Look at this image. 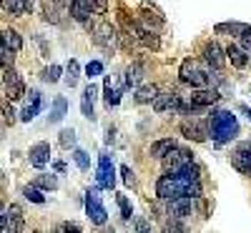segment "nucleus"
Wrapping results in <instances>:
<instances>
[{
    "label": "nucleus",
    "instance_id": "nucleus-40",
    "mask_svg": "<svg viewBox=\"0 0 251 233\" xmlns=\"http://www.w3.org/2000/svg\"><path fill=\"white\" fill-rule=\"evenodd\" d=\"M58 231H80V226H75V223H60Z\"/></svg>",
    "mask_w": 251,
    "mask_h": 233
},
{
    "label": "nucleus",
    "instance_id": "nucleus-16",
    "mask_svg": "<svg viewBox=\"0 0 251 233\" xmlns=\"http://www.w3.org/2000/svg\"><path fill=\"white\" fill-rule=\"evenodd\" d=\"M226 58L231 60V66H234V68H246V63H249L246 50L239 48V46H228V48H226Z\"/></svg>",
    "mask_w": 251,
    "mask_h": 233
},
{
    "label": "nucleus",
    "instance_id": "nucleus-25",
    "mask_svg": "<svg viewBox=\"0 0 251 233\" xmlns=\"http://www.w3.org/2000/svg\"><path fill=\"white\" fill-rule=\"evenodd\" d=\"M35 186H38V188H46V190H55V188H58V178L43 173V176H38V178H35Z\"/></svg>",
    "mask_w": 251,
    "mask_h": 233
},
{
    "label": "nucleus",
    "instance_id": "nucleus-2",
    "mask_svg": "<svg viewBox=\"0 0 251 233\" xmlns=\"http://www.w3.org/2000/svg\"><path fill=\"white\" fill-rule=\"evenodd\" d=\"M208 133H211V138L216 143H226L231 140L236 133H239V123H236V116L231 111H219L211 116V120H208Z\"/></svg>",
    "mask_w": 251,
    "mask_h": 233
},
{
    "label": "nucleus",
    "instance_id": "nucleus-18",
    "mask_svg": "<svg viewBox=\"0 0 251 233\" xmlns=\"http://www.w3.org/2000/svg\"><path fill=\"white\" fill-rule=\"evenodd\" d=\"M174 145H176V140H174V138H163V140H156V143L151 145V156L163 161L166 156H169V151H171Z\"/></svg>",
    "mask_w": 251,
    "mask_h": 233
},
{
    "label": "nucleus",
    "instance_id": "nucleus-38",
    "mask_svg": "<svg viewBox=\"0 0 251 233\" xmlns=\"http://www.w3.org/2000/svg\"><path fill=\"white\" fill-rule=\"evenodd\" d=\"M121 176H123V181L128 183V186L133 183V173H131V168H128V165H123V168H121Z\"/></svg>",
    "mask_w": 251,
    "mask_h": 233
},
{
    "label": "nucleus",
    "instance_id": "nucleus-23",
    "mask_svg": "<svg viewBox=\"0 0 251 233\" xmlns=\"http://www.w3.org/2000/svg\"><path fill=\"white\" fill-rule=\"evenodd\" d=\"M156 95H158V88H156V86H143V88H138V93H136V103H153Z\"/></svg>",
    "mask_w": 251,
    "mask_h": 233
},
{
    "label": "nucleus",
    "instance_id": "nucleus-15",
    "mask_svg": "<svg viewBox=\"0 0 251 233\" xmlns=\"http://www.w3.org/2000/svg\"><path fill=\"white\" fill-rule=\"evenodd\" d=\"M219 100V93L211 88V91H208V88H199L196 93H191V103L196 105V108H206V105H214Z\"/></svg>",
    "mask_w": 251,
    "mask_h": 233
},
{
    "label": "nucleus",
    "instance_id": "nucleus-19",
    "mask_svg": "<svg viewBox=\"0 0 251 233\" xmlns=\"http://www.w3.org/2000/svg\"><path fill=\"white\" fill-rule=\"evenodd\" d=\"M93 95H96V88H93V86H88V88H86V93H83V103H80L83 116L91 118V120H93Z\"/></svg>",
    "mask_w": 251,
    "mask_h": 233
},
{
    "label": "nucleus",
    "instance_id": "nucleus-10",
    "mask_svg": "<svg viewBox=\"0 0 251 233\" xmlns=\"http://www.w3.org/2000/svg\"><path fill=\"white\" fill-rule=\"evenodd\" d=\"M181 95L178 93H158L156 98H153V111L156 113H163V111H176L178 113V108H181Z\"/></svg>",
    "mask_w": 251,
    "mask_h": 233
},
{
    "label": "nucleus",
    "instance_id": "nucleus-12",
    "mask_svg": "<svg viewBox=\"0 0 251 233\" xmlns=\"http://www.w3.org/2000/svg\"><path fill=\"white\" fill-rule=\"evenodd\" d=\"M116 178H113V165L108 161V156L98 158V188H113Z\"/></svg>",
    "mask_w": 251,
    "mask_h": 233
},
{
    "label": "nucleus",
    "instance_id": "nucleus-32",
    "mask_svg": "<svg viewBox=\"0 0 251 233\" xmlns=\"http://www.w3.org/2000/svg\"><path fill=\"white\" fill-rule=\"evenodd\" d=\"M40 78H43L46 83H55V80L60 78V68H58V66H50V68L43 70V75H40Z\"/></svg>",
    "mask_w": 251,
    "mask_h": 233
},
{
    "label": "nucleus",
    "instance_id": "nucleus-5",
    "mask_svg": "<svg viewBox=\"0 0 251 233\" xmlns=\"http://www.w3.org/2000/svg\"><path fill=\"white\" fill-rule=\"evenodd\" d=\"M86 210H88V218L96 223V226H103L106 223V208H103V203H100V198H98V190L93 188V190H88L86 193Z\"/></svg>",
    "mask_w": 251,
    "mask_h": 233
},
{
    "label": "nucleus",
    "instance_id": "nucleus-4",
    "mask_svg": "<svg viewBox=\"0 0 251 233\" xmlns=\"http://www.w3.org/2000/svg\"><path fill=\"white\" fill-rule=\"evenodd\" d=\"M91 33H93V43L98 48H103L106 53H113L118 48V38L121 35H116V28L111 23H96L91 28Z\"/></svg>",
    "mask_w": 251,
    "mask_h": 233
},
{
    "label": "nucleus",
    "instance_id": "nucleus-45",
    "mask_svg": "<svg viewBox=\"0 0 251 233\" xmlns=\"http://www.w3.org/2000/svg\"><path fill=\"white\" fill-rule=\"evenodd\" d=\"M55 3H58V5H60V3H71V0H55Z\"/></svg>",
    "mask_w": 251,
    "mask_h": 233
},
{
    "label": "nucleus",
    "instance_id": "nucleus-41",
    "mask_svg": "<svg viewBox=\"0 0 251 233\" xmlns=\"http://www.w3.org/2000/svg\"><path fill=\"white\" fill-rule=\"evenodd\" d=\"M15 113H13V108H5V123H13L15 118H13Z\"/></svg>",
    "mask_w": 251,
    "mask_h": 233
},
{
    "label": "nucleus",
    "instance_id": "nucleus-28",
    "mask_svg": "<svg viewBox=\"0 0 251 233\" xmlns=\"http://www.w3.org/2000/svg\"><path fill=\"white\" fill-rule=\"evenodd\" d=\"M141 73H143V70H141V66H133V68L126 70V86H128V88H131V86H136V83L141 80Z\"/></svg>",
    "mask_w": 251,
    "mask_h": 233
},
{
    "label": "nucleus",
    "instance_id": "nucleus-11",
    "mask_svg": "<svg viewBox=\"0 0 251 233\" xmlns=\"http://www.w3.org/2000/svg\"><path fill=\"white\" fill-rule=\"evenodd\" d=\"M181 133H183L188 140H196V143H203L208 136H211L206 125H201V123H196V120H191V123L183 120V123H181Z\"/></svg>",
    "mask_w": 251,
    "mask_h": 233
},
{
    "label": "nucleus",
    "instance_id": "nucleus-26",
    "mask_svg": "<svg viewBox=\"0 0 251 233\" xmlns=\"http://www.w3.org/2000/svg\"><path fill=\"white\" fill-rule=\"evenodd\" d=\"M23 196H25L28 201H33V203H43V201H46V198H43V193L38 190V186H35V183L23 188Z\"/></svg>",
    "mask_w": 251,
    "mask_h": 233
},
{
    "label": "nucleus",
    "instance_id": "nucleus-21",
    "mask_svg": "<svg viewBox=\"0 0 251 233\" xmlns=\"http://www.w3.org/2000/svg\"><path fill=\"white\" fill-rule=\"evenodd\" d=\"M251 28L249 25H244V23H219L216 25V33H231V35H244V33H249Z\"/></svg>",
    "mask_w": 251,
    "mask_h": 233
},
{
    "label": "nucleus",
    "instance_id": "nucleus-1",
    "mask_svg": "<svg viewBox=\"0 0 251 233\" xmlns=\"http://www.w3.org/2000/svg\"><path fill=\"white\" fill-rule=\"evenodd\" d=\"M156 196L161 201H174V198H201V183L199 181H186L166 171L156 183Z\"/></svg>",
    "mask_w": 251,
    "mask_h": 233
},
{
    "label": "nucleus",
    "instance_id": "nucleus-7",
    "mask_svg": "<svg viewBox=\"0 0 251 233\" xmlns=\"http://www.w3.org/2000/svg\"><path fill=\"white\" fill-rule=\"evenodd\" d=\"M3 86H5V95H8L10 100L23 98V93H25L23 80H20V75H18L13 68H3Z\"/></svg>",
    "mask_w": 251,
    "mask_h": 233
},
{
    "label": "nucleus",
    "instance_id": "nucleus-43",
    "mask_svg": "<svg viewBox=\"0 0 251 233\" xmlns=\"http://www.w3.org/2000/svg\"><path fill=\"white\" fill-rule=\"evenodd\" d=\"M25 3V10H33V5H35V0H23Z\"/></svg>",
    "mask_w": 251,
    "mask_h": 233
},
{
    "label": "nucleus",
    "instance_id": "nucleus-17",
    "mask_svg": "<svg viewBox=\"0 0 251 233\" xmlns=\"http://www.w3.org/2000/svg\"><path fill=\"white\" fill-rule=\"evenodd\" d=\"M40 105H43V100H40V93L38 91H30V103L23 108V120H33L35 116H38V111H40Z\"/></svg>",
    "mask_w": 251,
    "mask_h": 233
},
{
    "label": "nucleus",
    "instance_id": "nucleus-44",
    "mask_svg": "<svg viewBox=\"0 0 251 233\" xmlns=\"http://www.w3.org/2000/svg\"><path fill=\"white\" fill-rule=\"evenodd\" d=\"M241 111H244V113H246V116L251 118V108H246V105H241Z\"/></svg>",
    "mask_w": 251,
    "mask_h": 233
},
{
    "label": "nucleus",
    "instance_id": "nucleus-34",
    "mask_svg": "<svg viewBox=\"0 0 251 233\" xmlns=\"http://www.w3.org/2000/svg\"><path fill=\"white\" fill-rule=\"evenodd\" d=\"M86 73H88V78H96V75H100V73H103V63H100V60H93V63H88V66H86Z\"/></svg>",
    "mask_w": 251,
    "mask_h": 233
},
{
    "label": "nucleus",
    "instance_id": "nucleus-8",
    "mask_svg": "<svg viewBox=\"0 0 251 233\" xmlns=\"http://www.w3.org/2000/svg\"><path fill=\"white\" fill-rule=\"evenodd\" d=\"M231 163H234L236 171H241V173L251 176V140L239 143V148H236L234 156H231Z\"/></svg>",
    "mask_w": 251,
    "mask_h": 233
},
{
    "label": "nucleus",
    "instance_id": "nucleus-29",
    "mask_svg": "<svg viewBox=\"0 0 251 233\" xmlns=\"http://www.w3.org/2000/svg\"><path fill=\"white\" fill-rule=\"evenodd\" d=\"M13 53H15V50L3 40V50H0V60H3V68H13Z\"/></svg>",
    "mask_w": 251,
    "mask_h": 233
},
{
    "label": "nucleus",
    "instance_id": "nucleus-30",
    "mask_svg": "<svg viewBox=\"0 0 251 233\" xmlns=\"http://www.w3.org/2000/svg\"><path fill=\"white\" fill-rule=\"evenodd\" d=\"M83 5H86L88 10H93V13H106V0H80Z\"/></svg>",
    "mask_w": 251,
    "mask_h": 233
},
{
    "label": "nucleus",
    "instance_id": "nucleus-22",
    "mask_svg": "<svg viewBox=\"0 0 251 233\" xmlns=\"http://www.w3.org/2000/svg\"><path fill=\"white\" fill-rule=\"evenodd\" d=\"M3 10L10 13L13 18H20L25 13V3H23V0H3Z\"/></svg>",
    "mask_w": 251,
    "mask_h": 233
},
{
    "label": "nucleus",
    "instance_id": "nucleus-37",
    "mask_svg": "<svg viewBox=\"0 0 251 233\" xmlns=\"http://www.w3.org/2000/svg\"><path fill=\"white\" fill-rule=\"evenodd\" d=\"M46 20H48V23H60V18H58V13H55V8H50V5H46Z\"/></svg>",
    "mask_w": 251,
    "mask_h": 233
},
{
    "label": "nucleus",
    "instance_id": "nucleus-36",
    "mask_svg": "<svg viewBox=\"0 0 251 233\" xmlns=\"http://www.w3.org/2000/svg\"><path fill=\"white\" fill-rule=\"evenodd\" d=\"M73 158H75V163H78L80 171H88V165H91V163H88V156H86V153H83V151H75Z\"/></svg>",
    "mask_w": 251,
    "mask_h": 233
},
{
    "label": "nucleus",
    "instance_id": "nucleus-27",
    "mask_svg": "<svg viewBox=\"0 0 251 233\" xmlns=\"http://www.w3.org/2000/svg\"><path fill=\"white\" fill-rule=\"evenodd\" d=\"M118 100H121V93L111 88V78H106V105L113 108V105H118Z\"/></svg>",
    "mask_w": 251,
    "mask_h": 233
},
{
    "label": "nucleus",
    "instance_id": "nucleus-6",
    "mask_svg": "<svg viewBox=\"0 0 251 233\" xmlns=\"http://www.w3.org/2000/svg\"><path fill=\"white\" fill-rule=\"evenodd\" d=\"M196 201H199V198H174V201H169V208H166V213H169V218H178V221L191 218Z\"/></svg>",
    "mask_w": 251,
    "mask_h": 233
},
{
    "label": "nucleus",
    "instance_id": "nucleus-9",
    "mask_svg": "<svg viewBox=\"0 0 251 233\" xmlns=\"http://www.w3.org/2000/svg\"><path fill=\"white\" fill-rule=\"evenodd\" d=\"M191 161H194V153L191 151L174 145L171 151H169V156L163 158V168H166V171H176V168H181L183 163H191Z\"/></svg>",
    "mask_w": 251,
    "mask_h": 233
},
{
    "label": "nucleus",
    "instance_id": "nucleus-14",
    "mask_svg": "<svg viewBox=\"0 0 251 233\" xmlns=\"http://www.w3.org/2000/svg\"><path fill=\"white\" fill-rule=\"evenodd\" d=\"M30 165L33 168H43L46 163H48V158H50V145L48 143H35L33 148H30Z\"/></svg>",
    "mask_w": 251,
    "mask_h": 233
},
{
    "label": "nucleus",
    "instance_id": "nucleus-13",
    "mask_svg": "<svg viewBox=\"0 0 251 233\" xmlns=\"http://www.w3.org/2000/svg\"><path fill=\"white\" fill-rule=\"evenodd\" d=\"M203 60H206L214 70H221L224 63H226V55H224V50H221L216 43H208V46L203 48Z\"/></svg>",
    "mask_w": 251,
    "mask_h": 233
},
{
    "label": "nucleus",
    "instance_id": "nucleus-35",
    "mask_svg": "<svg viewBox=\"0 0 251 233\" xmlns=\"http://www.w3.org/2000/svg\"><path fill=\"white\" fill-rule=\"evenodd\" d=\"M75 143V133L73 131H60V145L63 148H71Z\"/></svg>",
    "mask_w": 251,
    "mask_h": 233
},
{
    "label": "nucleus",
    "instance_id": "nucleus-24",
    "mask_svg": "<svg viewBox=\"0 0 251 233\" xmlns=\"http://www.w3.org/2000/svg\"><path fill=\"white\" fill-rule=\"evenodd\" d=\"M3 40H5V43L18 53L20 48H23V40H20V35H18V30H10V28H5L3 30Z\"/></svg>",
    "mask_w": 251,
    "mask_h": 233
},
{
    "label": "nucleus",
    "instance_id": "nucleus-39",
    "mask_svg": "<svg viewBox=\"0 0 251 233\" xmlns=\"http://www.w3.org/2000/svg\"><path fill=\"white\" fill-rule=\"evenodd\" d=\"M241 46H244V50H246V53H251V30L241 35Z\"/></svg>",
    "mask_w": 251,
    "mask_h": 233
},
{
    "label": "nucleus",
    "instance_id": "nucleus-42",
    "mask_svg": "<svg viewBox=\"0 0 251 233\" xmlns=\"http://www.w3.org/2000/svg\"><path fill=\"white\" fill-rule=\"evenodd\" d=\"M136 228H138V231H149V223H146V221H141V218H138V223H136Z\"/></svg>",
    "mask_w": 251,
    "mask_h": 233
},
{
    "label": "nucleus",
    "instance_id": "nucleus-31",
    "mask_svg": "<svg viewBox=\"0 0 251 233\" xmlns=\"http://www.w3.org/2000/svg\"><path fill=\"white\" fill-rule=\"evenodd\" d=\"M118 206H121V218L123 221H131V206H128V201H126V196L123 193H118Z\"/></svg>",
    "mask_w": 251,
    "mask_h": 233
},
{
    "label": "nucleus",
    "instance_id": "nucleus-20",
    "mask_svg": "<svg viewBox=\"0 0 251 233\" xmlns=\"http://www.w3.org/2000/svg\"><path fill=\"white\" fill-rule=\"evenodd\" d=\"M66 108H68V103H66V98H58V100L53 103V111H50L48 120H50V123H60L63 118H66Z\"/></svg>",
    "mask_w": 251,
    "mask_h": 233
},
{
    "label": "nucleus",
    "instance_id": "nucleus-33",
    "mask_svg": "<svg viewBox=\"0 0 251 233\" xmlns=\"http://www.w3.org/2000/svg\"><path fill=\"white\" fill-rule=\"evenodd\" d=\"M78 70H80V68H78V63L71 60V63H68V86H71V88L78 83Z\"/></svg>",
    "mask_w": 251,
    "mask_h": 233
},
{
    "label": "nucleus",
    "instance_id": "nucleus-3",
    "mask_svg": "<svg viewBox=\"0 0 251 233\" xmlns=\"http://www.w3.org/2000/svg\"><path fill=\"white\" fill-rule=\"evenodd\" d=\"M181 80L194 88H208V83H211V66L208 63L201 66V63L188 58L181 63Z\"/></svg>",
    "mask_w": 251,
    "mask_h": 233
}]
</instances>
